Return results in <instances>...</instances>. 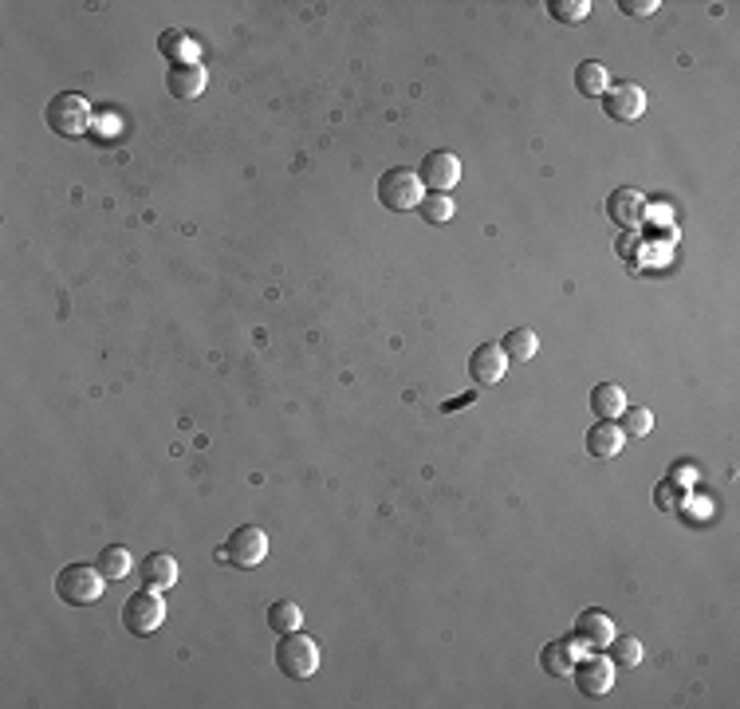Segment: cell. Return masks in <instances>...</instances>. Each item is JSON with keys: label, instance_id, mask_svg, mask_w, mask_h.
<instances>
[{"label": "cell", "instance_id": "cell-1", "mask_svg": "<svg viewBox=\"0 0 740 709\" xmlns=\"http://www.w3.org/2000/svg\"><path fill=\"white\" fill-rule=\"evenodd\" d=\"M103 583H107V576L95 564H67L56 576V599L63 607H91V603H99Z\"/></svg>", "mask_w": 740, "mask_h": 709}, {"label": "cell", "instance_id": "cell-2", "mask_svg": "<svg viewBox=\"0 0 740 709\" xmlns=\"http://www.w3.org/2000/svg\"><path fill=\"white\" fill-rule=\"evenodd\" d=\"M44 123L56 130L60 138H83L91 130V103L79 91H60L44 107Z\"/></svg>", "mask_w": 740, "mask_h": 709}, {"label": "cell", "instance_id": "cell-3", "mask_svg": "<svg viewBox=\"0 0 740 709\" xmlns=\"http://www.w3.org/2000/svg\"><path fill=\"white\" fill-rule=\"evenodd\" d=\"M276 670H280L284 678L308 682L311 674L319 670V646H315V639L304 635V631L280 635V643H276Z\"/></svg>", "mask_w": 740, "mask_h": 709}, {"label": "cell", "instance_id": "cell-4", "mask_svg": "<svg viewBox=\"0 0 740 709\" xmlns=\"http://www.w3.org/2000/svg\"><path fill=\"white\" fill-rule=\"evenodd\" d=\"M166 623V603H162V591L154 587H142L134 591L123 603V627L134 635V639H150L158 627Z\"/></svg>", "mask_w": 740, "mask_h": 709}, {"label": "cell", "instance_id": "cell-5", "mask_svg": "<svg viewBox=\"0 0 740 709\" xmlns=\"http://www.w3.org/2000/svg\"><path fill=\"white\" fill-rule=\"evenodd\" d=\"M426 197V186L418 178V170H406V166H394L378 178V201L390 209V213H406V209H418V201Z\"/></svg>", "mask_w": 740, "mask_h": 709}, {"label": "cell", "instance_id": "cell-6", "mask_svg": "<svg viewBox=\"0 0 740 709\" xmlns=\"http://www.w3.org/2000/svg\"><path fill=\"white\" fill-rule=\"evenodd\" d=\"M264 556H268V532L256 528V524H241V528L217 548V560H221V564H233V568H241V572L264 564Z\"/></svg>", "mask_w": 740, "mask_h": 709}, {"label": "cell", "instance_id": "cell-7", "mask_svg": "<svg viewBox=\"0 0 740 709\" xmlns=\"http://www.w3.org/2000/svg\"><path fill=\"white\" fill-rule=\"evenodd\" d=\"M571 678H575V690H579L583 698H603V694H611V686H615V662H611L607 654L591 650L587 658H575Z\"/></svg>", "mask_w": 740, "mask_h": 709}, {"label": "cell", "instance_id": "cell-8", "mask_svg": "<svg viewBox=\"0 0 740 709\" xmlns=\"http://www.w3.org/2000/svg\"><path fill=\"white\" fill-rule=\"evenodd\" d=\"M418 178H422L426 194H449L461 182V158L453 150H433V154L422 158Z\"/></svg>", "mask_w": 740, "mask_h": 709}, {"label": "cell", "instance_id": "cell-9", "mask_svg": "<svg viewBox=\"0 0 740 709\" xmlns=\"http://www.w3.org/2000/svg\"><path fill=\"white\" fill-rule=\"evenodd\" d=\"M603 111L615 119V123H634L642 119L646 111V91L638 83H615L603 91Z\"/></svg>", "mask_w": 740, "mask_h": 709}, {"label": "cell", "instance_id": "cell-10", "mask_svg": "<svg viewBox=\"0 0 740 709\" xmlns=\"http://www.w3.org/2000/svg\"><path fill=\"white\" fill-rule=\"evenodd\" d=\"M579 646H587V650H607V643L615 639V623H611V615L607 611H599V607H587V611H579V619H575V635H571Z\"/></svg>", "mask_w": 740, "mask_h": 709}, {"label": "cell", "instance_id": "cell-11", "mask_svg": "<svg viewBox=\"0 0 740 709\" xmlns=\"http://www.w3.org/2000/svg\"><path fill=\"white\" fill-rule=\"evenodd\" d=\"M504 371H508V355H504L500 343H481V347L469 355V379H473L477 387H496V383L504 379Z\"/></svg>", "mask_w": 740, "mask_h": 709}, {"label": "cell", "instance_id": "cell-12", "mask_svg": "<svg viewBox=\"0 0 740 709\" xmlns=\"http://www.w3.org/2000/svg\"><path fill=\"white\" fill-rule=\"evenodd\" d=\"M607 217L615 221L618 229H634L646 217V194L634 186H618L615 194L607 197Z\"/></svg>", "mask_w": 740, "mask_h": 709}, {"label": "cell", "instance_id": "cell-13", "mask_svg": "<svg viewBox=\"0 0 740 709\" xmlns=\"http://www.w3.org/2000/svg\"><path fill=\"white\" fill-rule=\"evenodd\" d=\"M205 83H209V75H205V67L201 64H182V60H174V67L166 71V91H170L174 99H182V103H193V99L205 91Z\"/></svg>", "mask_w": 740, "mask_h": 709}, {"label": "cell", "instance_id": "cell-14", "mask_svg": "<svg viewBox=\"0 0 740 709\" xmlns=\"http://www.w3.org/2000/svg\"><path fill=\"white\" fill-rule=\"evenodd\" d=\"M138 576H142L146 587H154V591H170L182 572H178V560H174L170 552H150V556L138 564Z\"/></svg>", "mask_w": 740, "mask_h": 709}, {"label": "cell", "instance_id": "cell-15", "mask_svg": "<svg viewBox=\"0 0 740 709\" xmlns=\"http://www.w3.org/2000/svg\"><path fill=\"white\" fill-rule=\"evenodd\" d=\"M622 446H626V434H622V426H615V422H595V426L587 430V453L599 457V461L618 457Z\"/></svg>", "mask_w": 740, "mask_h": 709}, {"label": "cell", "instance_id": "cell-16", "mask_svg": "<svg viewBox=\"0 0 740 709\" xmlns=\"http://www.w3.org/2000/svg\"><path fill=\"white\" fill-rule=\"evenodd\" d=\"M540 670L548 678H567L575 670V639H552L540 650Z\"/></svg>", "mask_w": 740, "mask_h": 709}, {"label": "cell", "instance_id": "cell-17", "mask_svg": "<svg viewBox=\"0 0 740 709\" xmlns=\"http://www.w3.org/2000/svg\"><path fill=\"white\" fill-rule=\"evenodd\" d=\"M611 87V71L599 64V60H583L575 67V91L583 99H603V91Z\"/></svg>", "mask_w": 740, "mask_h": 709}, {"label": "cell", "instance_id": "cell-18", "mask_svg": "<svg viewBox=\"0 0 740 709\" xmlns=\"http://www.w3.org/2000/svg\"><path fill=\"white\" fill-rule=\"evenodd\" d=\"M622 410H626V394H622L618 383H599L591 390V414L599 422H615Z\"/></svg>", "mask_w": 740, "mask_h": 709}, {"label": "cell", "instance_id": "cell-19", "mask_svg": "<svg viewBox=\"0 0 740 709\" xmlns=\"http://www.w3.org/2000/svg\"><path fill=\"white\" fill-rule=\"evenodd\" d=\"M504 355L508 359H520V363H528V359H536L540 355V339H536V331L532 327H512L508 335H504Z\"/></svg>", "mask_w": 740, "mask_h": 709}, {"label": "cell", "instance_id": "cell-20", "mask_svg": "<svg viewBox=\"0 0 740 709\" xmlns=\"http://www.w3.org/2000/svg\"><path fill=\"white\" fill-rule=\"evenodd\" d=\"M268 627H272L276 635H292V631L304 627V611H300L292 599H276V603L268 607Z\"/></svg>", "mask_w": 740, "mask_h": 709}, {"label": "cell", "instance_id": "cell-21", "mask_svg": "<svg viewBox=\"0 0 740 709\" xmlns=\"http://www.w3.org/2000/svg\"><path fill=\"white\" fill-rule=\"evenodd\" d=\"M107 580H126L130 572H134V560H130V552H126L123 544H107L103 552H99V564H95Z\"/></svg>", "mask_w": 740, "mask_h": 709}, {"label": "cell", "instance_id": "cell-22", "mask_svg": "<svg viewBox=\"0 0 740 709\" xmlns=\"http://www.w3.org/2000/svg\"><path fill=\"white\" fill-rule=\"evenodd\" d=\"M607 658L615 662V670H634L642 662V643L634 635H615L607 643Z\"/></svg>", "mask_w": 740, "mask_h": 709}, {"label": "cell", "instance_id": "cell-23", "mask_svg": "<svg viewBox=\"0 0 740 709\" xmlns=\"http://www.w3.org/2000/svg\"><path fill=\"white\" fill-rule=\"evenodd\" d=\"M418 213H422V221H426V225H445V221H453V197L449 194H426L422 201H418Z\"/></svg>", "mask_w": 740, "mask_h": 709}, {"label": "cell", "instance_id": "cell-24", "mask_svg": "<svg viewBox=\"0 0 740 709\" xmlns=\"http://www.w3.org/2000/svg\"><path fill=\"white\" fill-rule=\"evenodd\" d=\"M618 418H622V434L626 438H646L654 430V414L646 406H626Z\"/></svg>", "mask_w": 740, "mask_h": 709}, {"label": "cell", "instance_id": "cell-25", "mask_svg": "<svg viewBox=\"0 0 740 709\" xmlns=\"http://www.w3.org/2000/svg\"><path fill=\"white\" fill-rule=\"evenodd\" d=\"M548 12L559 24H583L591 16V0H548Z\"/></svg>", "mask_w": 740, "mask_h": 709}, {"label": "cell", "instance_id": "cell-26", "mask_svg": "<svg viewBox=\"0 0 740 709\" xmlns=\"http://www.w3.org/2000/svg\"><path fill=\"white\" fill-rule=\"evenodd\" d=\"M654 501H658L662 513H678L681 505H685V485L674 481V477H666V481L654 489Z\"/></svg>", "mask_w": 740, "mask_h": 709}, {"label": "cell", "instance_id": "cell-27", "mask_svg": "<svg viewBox=\"0 0 740 709\" xmlns=\"http://www.w3.org/2000/svg\"><path fill=\"white\" fill-rule=\"evenodd\" d=\"M618 8H622L626 16H654L662 4H658V0H618Z\"/></svg>", "mask_w": 740, "mask_h": 709}]
</instances>
